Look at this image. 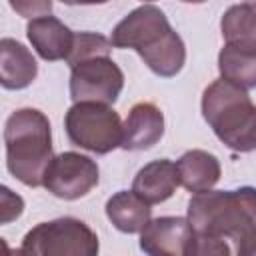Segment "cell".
I'll return each instance as SVG.
<instances>
[{
  "instance_id": "44dd1931",
  "label": "cell",
  "mask_w": 256,
  "mask_h": 256,
  "mask_svg": "<svg viewBox=\"0 0 256 256\" xmlns=\"http://www.w3.org/2000/svg\"><path fill=\"white\" fill-rule=\"evenodd\" d=\"M10 6L16 10V12H20L22 16H26V18H30L32 20V16L34 18H38V16H48L50 14V10H52V2H10Z\"/></svg>"
},
{
  "instance_id": "6da1fadb",
  "label": "cell",
  "mask_w": 256,
  "mask_h": 256,
  "mask_svg": "<svg viewBox=\"0 0 256 256\" xmlns=\"http://www.w3.org/2000/svg\"><path fill=\"white\" fill-rule=\"evenodd\" d=\"M114 48H132L160 78L176 76L186 62V46L170 26L166 14L154 4H140L112 30Z\"/></svg>"
},
{
  "instance_id": "ffe728a7",
  "label": "cell",
  "mask_w": 256,
  "mask_h": 256,
  "mask_svg": "<svg viewBox=\"0 0 256 256\" xmlns=\"http://www.w3.org/2000/svg\"><path fill=\"white\" fill-rule=\"evenodd\" d=\"M0 222L2 224H10L12 220H16L22 212H24V200L22 196H18L16 192H12L8 186H2V192H0Z\"/></svg>"
},
{
  "instance_id": "9c48e42d",
  "label": "cell",
  "mask_w": 256,
  "mask_h": 256,
  "mask_svg": "<svg viewBox=\"0 0 256 256\" xmlns=\"http://www.w3.org/2000/svg\"><path fill=\"white\" fill-rule=\"evenodd\" d=\"M194 228L182 216H158L140 232V250L146 256H188Z\"/></svg>"
},
{
  "instance_id": "7402d4cb",
  "label": "cell",
  "mask_w": 256,
  "mask_h": 256,
  "mask_svg": "<svg viewBox=\"0 0 256 256\" xmlns=\"http://www.w3.org/2000/svg\"><path fill=\"white\" fill-rule=\"evenodd\" d=\"M234 256H256V226L250 228L236 240V254Z\"/></svg>"
},
{
  "instance_id": "ba28073f",
  "label": "cell",
  "mask_w": 256,
  "mask_h": 256,
  "mask_svg": "<svg viewBox=\"0 0 256 256\" xmlns=\"http://www.w3.org/2000/svg\"><path fill=\"white\" fill-rule=\"evenodd\" d=\"M100 168L96 160L80 152L56 154L44 174V188L62 200L84 198L92 188L98 186Z\"/></svg>"
},
{
  "instance_id": "277c9868",
  "label": "cell",
  "mask_w": 256,
  "mask_h": 256,
  "mask_svg": "<svg viewBox=\"0 0 256 256\" xmlns=\"http://www.w3.org/2000/svg\"><path fill=\"white\" fill-rule=\"evenodd\" d=\"M188 222L194 232L238 240L256 226V188L206 190L188 200Z\"/></svg>"
},
{
  "instance_id": "30bf717a",
  "label": "cell",
  "mask_w": 256,
  "mask_h": 256,
  "mask_svg": "<svg viewBox=\"0 0 256 256\" xmlns=\"http://www.w3.org/2000/svg\"><path fill=\"white\" fill-rule=\"evenodd\" d=\"M164 136V114L152 102H136L122 124V150L138 152L158 144Z\"/></svg>"
},
{
  "instance_id": "5b68a950",
  "label": "cell",
  "mask_w": 256,
  "mask_h": 256,
  "mask_svg": "<svg viewBox=\"0 0 256 256\" xmlns=\"http://www.w3.org/2000/svg\"><path fill=\"white\" fill-rule=\"evenodd\" d=\"M20 250L26 256H98L96 232L80 218L62 216L32 226Z\"/></svg>"
},
{
  "instance_id": "7a4b0ae2",
  "label": "cell",
  "mask_w": 256,
  "mask_h": 256,
  "mask_svg": "<svg viewBox=\"0 0 256 256\" xmlns=\"http://www.w3.org/2000/svg\"><path fill=\"white\" fill-rule=\"evenodd\" d=\"M6 168L24 186L38 188L54 158L50 120L38 108H18L4 124Z\"/></svg>"
},
{
  "instance_id": "d6986e66",
  "label": "cell",
  "mask_w": 256,
  "mask_h": 256,
  "mask_svg": "<svg viewBox=\"0 0 256 256\" xmlns=\"http://www.w3.org/2000/svg\"><path fill=\"white\" fill-rule=\"evenodd\" d=\"M188 256H232V250L224 238L196 232Z\"/></svg>"
},
{
  "instance_id": "8992f818",
  "label": "cell",
  "mask_w": 256,
  "mask_h": 256,
  "mask_svg": "<svg viewBox=\"0 0 256 256\" xmlns=\"http://www.w3.org/2000/svg\"><path fill=\"white\" fill-rule=\"evenodd\" d=\"M122 120L120 114L98 102H76L64 116V128L68 140L92 154H108L122 144Z\"/></svg>"
},
{
  "instance_id": "9a60e30c",
  "label": "cell",
  "mask_w": 256,
  "mask_h": 256,
  "mask_svg": "<svg viewBox=\"0 0 256 256\" xmlns=\"http://www.w3.org/2000/svg\"><path fill=\"white\" fill-rule=\"evenodd\" d=\"M106 218L124 234H140L152 220V208L132 190H118L106 200Z\"/></svg>"
},
{
  "instance_id": "ac0fdd59",
  "label": "cell",
  "mask_w": 256,
  "mask_h": 256,
  "mask_svg": "<svg viewBox=\"0 0 256 256\" xmlns=\"http://www.w3.org/2000/svg\"><path fill=\"white\" fill-rule=\"evenodd\" d=\"M112 42L110 38H106L104 34L98 32H76L74 34V44H72V52L68 56V66L74 68L80 62L86 60H94V58H106L112 52Z\"/></svg>"
},
{
  "instance_id": "52a82bcc",
  "label": "cell",
  "mask_w": 256,
  "mask_h": 256,
  "mask_svg": "<svg viewBox=\"0 0 256 256\" xmlns=\"http://www.w3.org/2000/svg\"><path fill=\"white\" fill-rule=\"evenodd\" d=\"M124 88V72L110 58H94L70 68V98L112 106Z\"/></svg>"
},
{
  "instance_id": "8fae6325",
  "label": "cell",
  "mask_w": 256,
  "mask_h": 256,
  "mask_svg": "<svg viewBox=\"0 0 256 256\" xmlns=\"http://www.w3.org/2000/svg\"><path fill=\"white\" fill-rule=\"evenodd\" d=\"M74 34L62 20L56 16H38L28 20L26 24V36L36 54L42 60L56 62V60H68L74 44Z\"/></svg>"
},
{
  "instance_id": "e0dca14e",
  "label": "cell",
  "mask_w": 256,
  "mask_h": 256,
  "mask_svg": "<svg viewBox=\"0 0 256 256\" xmlns=\"http://www.w3.org/2000/svg\"><path fill=\"white\" fill-rule=\"evenodd\" d=\"M218 70L222 80H228L244 90L256 88V50L224 44L218 52Z\"/></svg>"
},
{
  "instance_id": "cb8c5ba5",
  "label": "cell",
  "mask_w": 256,
  "mask_h": 256,
  "mask_svg": "<svg viewBox=\"0 0 256 256\" xmlns=\"http://www.w3.org/2000/svg\"><path fill=\"white\" fill-rule=\"evenodd\" d=\"M252 6H254V8H256V4H252Z\"/></svg>"
},
{
  "instance_id": "7c38bea8",
  "label": "cell",
  "mask_w": 256,
  "mask_h": 256,
  "mask_svg": "<svg viewBox=\"0 0 256 256\" xmlns=\"http://www.w3.org/2000/svg\"><path fill=\"white\" fill-rule=\"evenodd\" d=\"M178 186H180V178H178L176 162L168 158H160L144 164L136 172L130 190L138 198H142L146 204L152 206V204L166 202L176 192Z\"/></svg>"
},
{
  "instance_id": "603a6c76",
  "label": "cell",
  "mask_w": 256,
  "mask_h": 256,
  "mask_svg": "<svg viewBox=\"0 0 256 256\" xmlns=\"http://www.w3.org/2000/svg\"><path fill=\"white\" fill-rule=\"evenodd\" d=\"M2 248H4V256H26L20 248H18V250H12V248L8 246V242H6V240H2Z\"/></svg>"
},
{
  "instance_id": "2e32d148",
  "label": "cell",
  "mask_w": 256,
  "mask_h": 256,
  "mask_svg": "<svg viewBox=\"0 0 256 256\" xmlns=\"http://www.w3.org/2000/svg\"><path fill=\"white\" fill-rule=\"evenodd\" d=\"M220 32L226 46L256 50V8L252 2L232 4L220 18Z\"/></svg>"
},
{
  "instance_id": "4fadbf2b",
  "label": "cell",
  "mask_w": 256,
  "mask_h": 256,
  "mask_svg": "<svg viewBox=\"0 0 256 256\" xmlns=\"http://www.w3.org/2000/svg\"><path fill=\"white\" fill-rule=\"evenodd\" d=\"M38 74V64L32 52L14 38L0 40V84L6 90L28 88Z\"/></svg>"
},
{
  "instance_id": "3957f363",
  "label": "cell",
  "mask_w": 256,
  "mask_h": 256,
  "mask_svg": "<svg viewBox=\"0 0 256 256\" xmlns=\"http://www.w3.org/2000/svg\"><path fill=\"white\" fill-rule=\"evenodd\" d=\"M200 108L224 146L240 154L256 150V104L248 90L218 78L204 88Z\"/></svg>"
},
{
  "instance_id": "5bb4252c",
  "label": "cell",
  "mask_w": 256,
  "mask_h": 256,
  "mask_svg": "<svg viewBox=\"0 0 256 256\" xmlns=\"http://www.w3.org/2000/svg\"><path fill=\"white\" fill-rule=\"evenodd\" d=\"M176 168H178L180 186H184L192 194L212 190L218 184L220 174H222L218 158L200 148L184 152L176 160Z\"/></svg>"
}]
</instances>
